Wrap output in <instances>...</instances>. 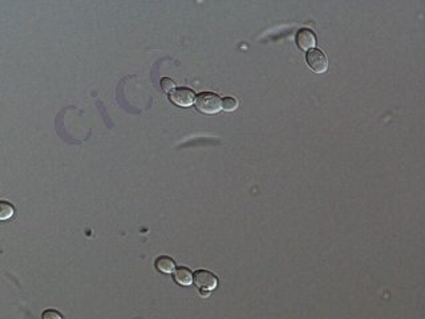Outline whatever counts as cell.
<instances>
[{"mask_svg": "<svg viewBox=\"0 0 425 319\" xmlns=\"http://www.w3.org/2000/svg\"><path fill=\"white\" fill-rule=\"evenodd\" d=\"M194 103L198 111L205 115H215L222 109V100L213 92H202L196 96Z\"/></svg>", "mask_w": 425, "mask_h": 319, "instance_id": "1", "label": "cell"}, {"mask_svg": "<svg viewBox=\"0 0 425 319\" xmlns=\"http://www.w3.org/2000/svg\"><path fill=\"white\" fill-rule=\"evenodd\" d=\"M156 267L164 274H171L173 271H175V262L170 257H160L156 260Z\"/></svg>", "mask_w": 425, "mask_h": 319, "instance_id": "6", "label": "cell"}, {"mask_svg": "<svg viewBox=\"0 0 425 319\" xmlns=\"http://www.w3.org/2000/svg\"><path fill=\"white\" fill-rule=\"evenodd\" d=\"M14 206L5 201H0V221L8 220L14 216Z\"/></svg>", "mask_w": 425, "mask_h": 319, "instance_id": "8", "label": "cell"}, {"mask_svg": "<svg viewBox=\"0 0 425 319\" xmlns=\"http://www.w3.org/2000/svg\"><path fill=\"white\" fill-rule=\"evenodd\" d=\"M43 319H63V317L56 310H45L43 313Z\"/></svg>", "mask_w": 425, "mask_h": 319, "instance_id": "11", "label": "cell"}, {"mask_svg": "<svg viewBox=\"0 0 425 319\" xmlns=\"http://www.w3.org/2000/svg\"><path fill=\"white\" fill-rule=\"evenodd\" d=\"M238 108V100L234 97H225L222 100V109L226 112H233Z\"/></svg>", "mask_w": 425, "mask_h": 319, "instance_id": "9", "label": "cell"}, {"mask_svg": "<svg viewBox=\"0 0 425 319\" xmlns=\"http://www.w3.org/2000/svg\"><path fill=\"white\" fill-rule=\"evenodd\" d=\"M295 40L300 50L306 51V52L313 50V47L316 45V37L313 35V32L307 29V28L298 31Z\"/></svg>", "mask_w": 425, "mask_h": 319, "instance_id": "5", "label": "cell"}, {"mask_svg": "<svg viewBox=\"0 0 425 319\" xmlns=\"http://www.w3.org/2000/svg\"><path fill=\"white\" fill-rule=\"evenodd\" d=\"M170 101L175 104L177 107L188 108L192 107L196 101V93L189 88H177L170 92Z\"/></svg>", "mask_w": 425, "mask_h": 319, "instance_id": "4", "label": "cell"}, {"mask_svg": "<svg viewBox=\"0 0 425 319\" xmlns=\"http://www.w3.org/2000/svg\"><path fill=\"white\" fill-rule=\"evenodd\" d=\"M306 61L315 73H324L328 69V58L320 50H311L306 55Z\"/></svg>", "mask_w": 425, "mask_h": 319, "instance_id": "3", "label": "cell"}, {"mask_svg": "<svg viewBox=\"0 0 425 319\" xmlns=\"http://www.w3.org/2000/svg\"><path fill=\"white\" fill-rule=\"evenodd\" d=\"M161 88L164 92L170 93L171 90L175 89V83L171 80V79H169V77H164L161 80Z\"/></svg>", "mask_w": 425, "mask_h": 319, "instance_id": "10", "label": "cell"}, {"mask_svg": "<svg viewBox=\"0 0 425 319\" xmlns=\"http://www.w3.org/2000/svg\"><path fill=\"white\" fill-rule=\"evenodd\" d=\"M174 281L182 286H190L193 283V273L186 267H179L174 271Z\"/></svg>", "mask_w": 425, "mask_h": 319, "instance_id": "7", "label": "cell"}, {"mask_svg": "<svg viewBox=\"0 0 425 319\" xmlns=\"http://www.w3.org/2000/svg\"><path fill=\"white\" fill-rule=\"evenodd\" d=\"M193 282L201 291H211L218 286V278L207 270H197L193 274Z\"/></svg>", "mask_w": 425, "mask_h": 319, "instance_id": "2", "label": "cell"}]
</instances>
